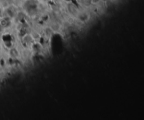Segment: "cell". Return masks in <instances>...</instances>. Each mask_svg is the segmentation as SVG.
Wrapping results in <instances>:
<instances>
[]
</instances>
